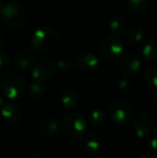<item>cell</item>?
I'll list each match as a JSON object with an SVG mask.
<instances>
[{"mask_svg":"<svg viewBox=\"0 0 157 158\" xmlns=\"http://www.w3.org/2000/svg\"><path fill=\"white\" fill-rule=\"evenodd\" d=\"M56 71V64L51 58L44 57L35 63L31 69V77L35 82L43 83L52 79Z\"/></svg>","mask_w":157,"mask_h":158,"instance_id":"cell-7","label":"cell"},{"mask_svg":"<svg viewBox=\"0 0 157 158\" xmlns=\"http://www.w3.org/2000/svg\"><path fill=\"white\" fill-rule=\"evenodd\" d=\"M74 64L79 70L83 71V72H93L95 71L99 66V59L93 53L83 52L80 53L78 56L76 57Z\"/></svg>","mask_w":157,"mask_h":158,"instance_id":"cell-9","label":"cell"},{"mask_svg":"<svg viewBox=\"0 0 157 158\" xmlns=\"http://www.w3.org/2000/svg\"><path fill=\"white\" fill-rule=\"evenodd\" d=\"M39 130L45 137H52L58 130L57 122L54 118H52V117H45L39 124Z\"/></svg>","mask_w":157,"mask_h":158,"instance_id":"cell-17","label":"cell"},{"mask_svg":"<svg viewBox=\"0 0 157 158\" xmlns=\"http://www.w3.org/2000/svg\"><path fill=\"white\" fill-rule=\"evenodd\" d=\"M10 71V59L4 53L0 52V79H3Z\"/></svg>","mask_w":157,"mask_h":158,"instance_id":"cell-23","label":"cell"},{"mask_svg":"<svg viewBox=\"0 0 157 158\" xmlns=\"http://www.w3.org/2000/svg\"><path fill=\"white\" fill-rule=\"evenodd\" d=\"M27 90V82L23 75L15 73L9 75L2 83V93L9 99L23 97Z\"/></svg>","mask_w":157,"mask_h":158,"instance_id":"cell-4","label":"cell"},{"mask_svg":"<svg viewBox=\"0 0 157 158\" xmlns=\"http://www.w3.org/2000/svg\"><path fill=\"white\" fill-rule=\"evenodd\" d=\"M71 59L69 58L68 56H61L59 57V59L57 60L56 63V67H58L60 70H68V69H70V67H71Z\"/></svg>","mask_w":157,"mask_h":158,"instance_id":"cell-24","label":"cell"},{"mask_svg":"<svg viewBox=\"0 0 157 158\" xmlns=\"http://www.w3.org/2000/svg\"><path fill=\"white\" fill-rule=\"evenodd\" d=\"M131 87V82L129 81L128 77H122L118 82V88L121 92H128Z\"/></svg>","mask_w":157,"mask_h":158,"instance_id":"cell-25","label":"cell"},{"mask_svg":"<svg viewBox=\"0 0 157 158\" xmlns=\"http://www.w3.org/2000/svg\"><path fill=\"white\" fill-rule=\"evenodd\" d=\"M109 116L115 124L127 125L131 122L132 116H134V110L128 102L118 100L110 106Z\"/></svg>","mask_w":157,"mask_h":158,"instance_id":"cell-6","label":"cell"},{"mask_svg":"<svg viewBox=\"0 0 157 158\" xmlns=\"http://www.w3.org/2000/svg\"><path fill=\"white\" fill-rule=\"evenodd\" d=\"M154 0H127V6L130 10L136 12H143L150 9Z\"/></svg>","mask_w":157,"mask_h":158,"instance_id":"cell-19","label":"cell"},{"mask_svg":"<svg viewBox=\"0 0 157 158\" xmlns=\"http://www.w3.org/2000/svg\"><path fill=\"white\" fill-rule=\"evenodd\" d=\"M141 55L143 58L150 61L157 60V41L149 40L141 44Z\"/></svg>","mask_w":157,"mask_h":158,"instance_id":"cell-15","label":"cell"},{"mask_svg":"<svg viewBox=\"0 0 157 158\" xmlns=\"http://www.w3.org/2000/svg\"><path fill=\"white\" fill-rule=\"evenodd\" d=\"M31 158H44V157L42 156V155H40V154H36V155H34Z\"/></svg>","mask_w":157,"mask_h":158,"instance_id":"cell-29","label":"cell"},{"mask_svg":"<svg viewBox=\"0 0 157 158\" xmlns=\"http://www.w3.org/2000/svg\"><path fill=\"white\" fill-rule=\"evenodd\" d=\"M64 130L70 138H80L87 129L85 118L79 113H69L65 116L63 122Z\"/></svg>","mask_w":157,"mask_h":158,"instance_id":"cell-5","label":"cell"},{"mask_svg":"<svg viewBox=\"0 0 157 158\" xmlns=\"http://www.w3.org/2000/svg\"><path fill=\"white\" fill-rule=\"evenodd\" d=\"M144 82L149 87L157 90V67H151L144 73Z\"/></svg>","mask_w":157,"mask_h":158,"instance_id":"cell-20","label":"cell"},{"mask_svg":"<svg viewBox=\"0 0 157 158\" xmlns=\"http://www.w3.org/2000/svg\"><path fill=\"white\" fill-rule=\"evenodd\" d=\"M2 6H3V4H2V2H1V0H0V11H1V9H2Z\"/></svg>","mask_w":157,"mask_h":158,"instance_id":"cell-30","label":"cell"},{"mask_svg":"<svg viewBox=\"0 0 157 158\" xmlns=\"http://www.w3.org/2000/svg\"><path fill=\"white\" fill-rule=\"evenodd\" d=\"M0 116L6 123L14 125L19 123L22 118V110L12 102H6L0 109Z\"/></svg>","mask_w":157,"mask_h":158,"instance_id":"cell-11","label":"cell"},{"mask_svg":"<svg viewBox=\"0 0 157 158\" xmlns=\"http://www.w3.org/2000/svg\"><path fill=\"white\" fill-rule=\"evenodd\" d=\"M89 119L92 122L93 125L95 126H100L105 123V114L102 110H99V109H96V110L92 111L89 115Z\"/></svg>","mask_w":157,"mask_h":158,"instance_id":"cell-22","label":"cell"},{"mask_svg":"<svg viewBox=\"0 0 157 158\" xmlns=\"http://www.w3.org/2000/svg\"><path fill=\"white\" fill-rule=\"evenodd\" d=\"M96 158H105V157H96Z\"/></svg>","mask_w":157,"mask_h":158,"instance_id":"cell-35","label":"cell"},{"mask_svg":"<svg viewBox=\"0 0 157 158\" xmlns=\"http://www.w3.org/2000/svg\"><path fill=\"white\" fill-rule=\"evenodd\" d=\"M3 41H4V37H3V35H2L1 32H0V46L3 44Z\"/></svg>","mask_w":157,"mask_h":158,"instance_id":"cell-27","label":"cell"},{"mask_svg":"<svg viewBox=\"0 0 157 158\" xmlns=\"http://www.w3.org/2000/svg\"><path fill=\"white\" fill-rule=\"evenodd\" d=\"M149 148H151V151L157 153V138H153L149 141Z\"/></svg>","mask_w":157,"mask_h":158,"instance_id":"cell-26","label":"cell"},{"mask_svg":"<svg viewBox=\"0 0 157 158\" xmlns=\"http://www.w3.org/2000/svg\"><path fill=\"white\" fill-rule=\"evenodd\" d=\"M30 97L34 100H40L45 94V88H44L43 84L39 83V82H34L30 84L29 87Z\"/></svg>","mask_w":157,"mask_h":158,"instance_id":"cell-21","label":"cell"},{"mask_svg":"<svg viewBox=\"0 0 157 158\" xmlns=\"http://www.w3.org/2000/svg\"><path fill=\"white\" fill-rule=\"evenodd\" d=\"M34 60V52L29 48H22L14 54V63L19 68L25 69L31 64Z\"/></svg>","mask_w":157,"mask_h":158,"instance_id":"cell-13","label":"cell"},{"mask_svg":"<svg viewBox=\"0 0 157 158\" xmlns=\"http://www.w3.org/2000/svg\"><path fill=\"white\" fill-rule=\"evenodd\" d=\"M103 148V141L100 137L89 135L83 138L80 143V150L84 155H96Z\"/></svg>","mask_w":157,"mask_h":158,"instance_id":"cell-10","label":"cell"},{"mask_svg":"<svg viewBox=\"0 0 157 158\" xmlns=\"http://www.w3.org/2000/svg\"><path fill=\"white\" fill-rule=\"evenodd\" d=\"M98 54L101 59L108 63L121 58L124 54V44L115 35L107 37L100 42L98 46Z\"/></svg>","mask_w":157,"mask_h":158,"instance_id":"cell-3","label":"cell"},{"mask_svg":"<svg viewBox=\"0 0 157 158\" xmlns=\"http://www.w3.org/2000/svg\"><path fill=\"white\" fill-rule=\"evenodd\" d=\"M4 103H6V101H4V99H3V98H2L1 96H0V109L2 108V106H3Z\"/></svg>","mask_w":157,"mask_h":158,"instance_id":"cell-28","label":"cell"},{"mask_svg":"<svg viewBox=\"0 0 157 158\" xmlns=\"http://www.w3.org/2000/svg\"><path fill=\"white\" fill-rule=\"evenodd\" d=\"M140 158H155V157H150V156H142V157H140Z\"/></svg>","mask_w":157,"mask_h":158,"instance_id":"cell-31","label":"cell"},{"mask_svg":"<svg viewBox=\"0 0 157 158\" xmlns=\"http://www.w3.org/2000/svg\"><path fill=\"white\" fill-rule=\"evenodd\" d=\"M108 28H109L110 32L115 35L116 37V35L127 31V22L121 16H114L110 19Z\"/></svg>","mask_w":157,"mask_h":158,"instance_id":"cell-18","label":"cell"},{"mask_svg":"<svg viewBox=\"0 0 157 158\" xmlns=\"http://www.w3.org/2000/svg\"><path fill=\"white\" fill-rule=\"evenodd\" d=\"M79 101L78 93L72 88H65L60 93V102L65 108L71 109L76 106Z\"/></svg>","mask_w":157,"mask_h":158,"instance_id":"cell-16","label":"cell"},{"mask_svg":"<svg viewBox=\"0 0 157 158\" xmlns=\"http://www.w3.org/2000/svg\"><path fill=\"white\" fill-rule=\"evenodd\" d=\"M154 99H155V103L157 104V93H156V95H155V98H154Z\"/></svg>","mask_w":157,"mask_h":158,"instance_id":"cell-32","label":"cell"},{"mask_svg":"<svg viewBox=\"0 0 157 158\" xmlns=\"http://www.w3.org/2000/svg\"><path fill=\"white\" fill-rule=\"evenodd\" d=\"M134 128L137 137L147 138L153 130V121H152V118L149 115L143 113V114L139 115L137 117Z\"/></svg>","mask_w":157,"mask_h":158,"instance_id":"cell-12","label":"cell"},{"mask_svg":"<svg viewBox=\"0 0 157 158\" xmlns=\"http://www.w3.org/2000/svg\"><path fill=\"white\" fill-rule=\"evenodd\" d=\"M118 158H129V157H127V156H122V157H118Z\"/></svg>","mask_w":157,"mask_h":158,"instance_id":"cell-33","label":"cell"},{"mask_svg":"<svg viewBox=\"0 0 157 158\" xmlns=\"http://www.w3.org/2000/svg\"><path fill=\"white\" fill-rule=\"evenodd\" d=\"M0 19L6 27L10 29H19L26 23V12L23 6L14 2L3 4L0 11Z\"/></svg>","mask_w":157,"mask_h":158,"instance_id":"cell-2","label":"cell"},{"mask_svg":"<svg viewBox=\"0 0 157 158\" xmlns=\"http://www.w3.org/2000/svg\"><path fill=\"white\" fill-rule=\"evenodd\" d=\"M32 48L41 54H52L58 50L60 38L54 28L43 26L34 32L31 38Z\"/></svg>","mask_w":157,"mask_h":158,"instance_id":"cell-1","label":"cell"},{"mask_svg":"<svg viewBox=\"0 0 157 158\" xmlns=\"http://www.w3.org/2000/svg\"><path fill=\"white\" fill-rule=\"evenodd\" d=\"M141 59L136 53L127 52L122 55L118 61V69L123 74L132 75L136 74L141 68Z\"/></svg>","mask_w":157,"mask_h":158,"instance_id":"cell-8","label":"cell"},{"mask_svg":"<svg viewBox=\"0 0 157 158\" xmlns=\"http://www.w3.org/2000/svg\"><path fill=\"white\" fill-rule=\"evenodd\" d=\"M0 158H6L4 156H2V155H0Z\"/></svg>","mask_w":157,"mask_h":158,"instance_id":"cell-34","label":"cell"},{"mask_svg":"<svg viewBox=\"0 0 157 158\" xmlns=\"http://www.w3.org/2000/svg\"><path fill=\"white\" fill-rule=\"evenodd\" d=\"M144 29L141 25L134 23L127 28V37L131 43L142 44L144 42Z\"/></svg>","mask_w":157,"mask_h":158,"instance_id":"cell-14","label":"cell"}]
</instances>
